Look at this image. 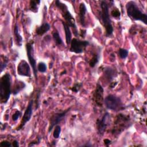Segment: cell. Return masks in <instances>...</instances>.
Returning a JSON list of instances; mask_svg holds the SVG:
<instances>
[{
  "instance_id": "19",
  "label": "cell",
  "mask_w": 147,
  "mask_h": 147,
  "mask_svg": "<svg viewBox=\"0 0 147 147\" xmlns=\"http://www.w3.org/2000/svg\"><path fill=\"white\" fill-rule=\"evenodd\" d=\"M40 3L39 0H31L29 3V9L34 13H36L38 11V6Z\"/></svg>"
},
{
  "instance_id": "12",
  "label": "cell",
  "mask_w": 147,
  "mask_h": 147,
  "mask_svg": "<svg viewBox=\"0 0 147 147\" xmlns=\"http://www.w3.org/2000/svg\"><path fill=\"white\" fill-rule=\"evenodd\" d=\"M17 73L19 75L30 77V68L29 64L25 60H21L17 66Z\"/></svg>"
},
{
  "instance_id": "11",
  "label": "cell",
  "mask_w": 147,
  "mask_h": 147,
  "mask_svg": "<svg viewBox=\"0 0 147 147\" xmlns=\"http://www.w3.org/2000/svg\"><path fill=\"white\" fill-rule=\"evenodd\" d=\"M93 99L95 104L99 107H102L103 100V88L101 85L97 84L93 95Z\"/></svg>"
},
{
  "instance_id": "25",
  "label": "cell",
  "mask_w": 147,
  "mask_h": 147,
  "mask_svg": "<svg viewBox=\"0 0 147 147\" xmlns=\"http://www.w3.org/2000/svg\"><path fill=\"white\" fill-rule=\"evenodd\" d=\"M61 133V127L60 125H56L55 127V129L53 131V136L55 138H58L60 136Z\"/></svg>"
},
{
  "instance_id": "7",
  "label": "cell",
  "mask_w": 147,
  "mask_h": 147,
  "mask_svg": "<svg viewBox=\"0 0 147 147\" xmlns=\"http://www.w3.org/2000/svg\"><path fill=\"white\" fill-rule=\"evenodd\" d=\"M69 51L75 53H82L84 52L86 48L89 45L90 42L87 40H80L74 38L71 41Z\"/></svg>"
},
{
  "instance_id": "14",
  "label": "cell",
  "mask_w": 147,
  "mask_h": 147,
  "mask_svg": "<svg viewBox=\"0 0 147 147\" xmlns=\"http://www.w3.org/2000/svg\"><path fill=\"white\" fill-rule=\"evenodd\" d=\"M25 86H26V84L24 82L16 80L15 84L13 86V88L12 90L13 94L14 95H16L22 90H23L25 87Z\"/></svg>"
},
{
  "instance_id": "1",
  "label": "cell",
  "mask_w": 147,
  "mask_h": 147,
  "mask_svg": "<svg viewBox=\"0 0 147 147\" xmlns=\"http://www.w3.org/2000/svg\"><path fill=\"white\" fill-rule=\"evenodd\" d=\"M11 77L9 73H6L0 80V100L2 103H6L10 98Z\"/></svg>"
},
{
  "instance_id": "6",
  "label": "cell",
  "mask_w": 147,
  "mask_h": 147,
  "mask_svg": "<svg viewBox=\"0 0 147 147\" xmlns=\"http://www.w3.org/2000/svg\"><path fill=\"white\" fill-rule=\"evenodd\" d=\"M26 49L27 57H28L29 62L32 68L35 79L36 80H37V67L36 64V61L34 57L33 41L32 40L26 43Z\"/></svg>"
},
{
  "instance_id": "5",
  "label": "cell",
  "mask_w": 147,
  "mask_h": 147,
  "mask_svg": "<svg viewBox=\"0 0 147 147\" xmlns=\"http://www.w3.org/2000/svg\"><path fill=\"white\" fill-rule=\"evenodd\" d=\"M104 103L106 107L111 110L118 111L122 107V102L121 99L114 95H108L104 100Z\"/></svg>"
},
{
  "instance_id": "10",
  "label": "cell",
  "mask_w": 147,
  "mask_h": 147,
  "mask_svg": "<svg viewBox=\"0 0 147 147\" xmlns=\"http://www.w3.org/2000/svg\"><path fill=\"white\" fill-rule=\"evenodd\" d=\"M110 119V115L109 113L106 112L100 119H98L96 124L98 131L99 134H103L106 130L107 126L109 125Z\"/></svg>"
},
{
  "instance_id": "20",
  "label": "cell",
  "mask_w": 147,
  "mask_h": 147,
  "mask_svg": "<svg viewBox=\"0 0 147 147\" xmlns=\"http://www.w3.org/2000/svg\"><path fill=\"white\" fill-rule=\"evenodd\" d=\"M99 60V53H94L92 55V58L90 60V62H89L90 66L92 68L94 67L96 65V64L98 63Z\"/></svg>"
},
{
  "instance_id": "15",
  "label": "cell",
  "mask_w": 147,
  "mask_h": 147,
  "mask_svg": "<svg viewBox=\"0 0 147 147\" xmlns=\"http://www.w3.org/2000/svg\"><path fill=\"white\" fill-rule=\"evenodd\" d=\"M50 28L51 25L48 23L45 22L36 28V33L39 36H42L46 33L50 29Z\"/></svg>"
},
{
  "instance_id": "27",
  "label": "cell",
  "mask_w": 147,
  "mask_h": 147,
  "mask_svg": "<svg viewBox=\"0 0 147 147\" xmlns=\"http://www.w3.org/2000/svg\"><path fill=\"white\" fill-rule=\"evenodd\" d=\"M22 115V113L19 111V110H17L16 111V112L13 114L12 115V119L14 121H16Z\"/></svg>"
},
{
  "instance_id": "8",
  "label": "cell",
  "mask_w": 147,
  "mask_h": 147,
  "mask_svg": "<svg viewBox=\"0 0 147 147\" xmlns=\"http://www.w3.org/2000/svg\"><path fill=\"white\" fill-rule=\"evenodd\" d=\"M71 108H68L67 110L61 111V112H58L56 113L53 115H52V117L50 118V122H49V126L48 127V132L50 133L53 128L57 125L59 122H60L65 117L67 113L69 111Z\"/></svg>"
},
{
  "instance_id": "9",
  "label": "cell",
  "mask_w": 147,
  "mask_h": 147,
  "mask_svg": "<svg viewBox=\"0 0 147 147\" xmlns=\"http://www.w3.org/2000/svg\"><path fill=\"white\" fill-rule=\"evenodd\" d=\"M33 99H32L29 102V104L24 114L20 126L17 128V130H21L22 128H23V127L25 125V124L30 121L33 113Z\"/></svg>"
},
{
  "instance_id": "2",
  "label": "cell",
  "mask_w": 147,
  "mask_h": 147,
  "mask_svg": "<svg viewBox=\"0 0 147 147\" xmlns=\"http://www.w3.org/2000/svg\"><path fill=\"white\" fill-rule=\"evenodd\" d=\"M126 9L127 16L131 19L136 21H140L144 23V24H147L146 14L143 13L140 10L134 1H129L126 5Z\"/></svg>"
},
{
  "instance_id": "29",
  "label": "cell",
  "mask_w": 147,
  "mask_h": 147,
  "mask_svg": "<svg viewBox=\"0 0 147 147\" xmlns=\"http://www.w3.org/2000/svg\"><path fill=\"white\" fill-rule=\"evenodd\" d=\"M0 145H1V146H7V147H10V146H11V143H10L9 141H6V140L2 141L1 142Z\"/></svg>"
},
{
  "instance_id": "31",
  "label": "cell",
  "mask_w": 147,
  "mask_h": 147,
  "mask_svg": "<svg viewBox=\"0 0 147 147\" xmlns=\"http://www.w3.org/2000/svg\"><path fill=\"white\" fill-rule=\"evenodd\" d=\"M104 143H105L106 146H109L111 144V141L110 140H109V139H105L104 140Z\"/></svg>"
},
{
  "instance_id": "22",
  "label": "cell",
  "mask_w": 147,
  "mask_h": 147,
  "mask_svg": "<svg viewBox=\"0 0 147 147\" xmlns=\"http://www.w3.org/2000/svg\"><path fill=\"white\" fill-rule=\"evenodd\" d=\"M8 62H9V59L7 56H1V63H0V67H1V72L6 67Z\"/></svg>"
},
{
  "instance_id": "13",
  "label": "cell",
  "mask_w": 147,
  "mask_h": 147,
  "mask_svg": "<svg viewBox=\"0 0 147 147\" xmlns=\"http://www.w3.org/2000/svg\"><path fill=\"white\" fill-rule=\"evenodd\" d=\"M87 12V8L85 5V4L83 2L80 3L79 5V20H80V23L81 25L83 27L86 26V21H85V18H86V14Z\"/></svg>"
},
{
  "instance_id": "34",
  "label": "cell",
  "mask_w": 147,
  "mask_h": 147,
  "mask_svg": "<svg viewBox=\"0 0 147 147\" xmlns=\"http://www.w3.org/2000/svg\"><path fill=\"white\" fill-rule=\"evenodd\" d=\"M117 82H113V83H111V84H113V85H111V86H110L111 88H113V87H114L117 85Z\"/></svg>"
},
{
  "instance_id": "16",
  "label": "cell",
  "mask_w": 147,
  "mask_h": 147,
  "mask_svg": "<svg viewBox=\"0 0 147 147\" xmlns=\"http://www.w3.org/2000/svg\"><path fill=\"white\" fill-rule=\"evenodd\" d=\"M115 70L113 69L112 68L107 67L105 68L104 71V76L106 79V80L107 82H111L114 77L115 76Z\"/></svg>"
},
{
  "instance_id": "3",
  "label": "cell",
  "mask_w": 147,
  "mask_h": 147,
  "mask_svg": "<svg viewBox=\"0 0 147 147\" xmlns=\"http://www.w3.org/2000/svg\"><path fill=\"white\" fill-rule=\"evenodd\" d=\"M100 6L101 9L100 16L102 21L103 25L105 29V35L107 37H110L113 34V28L109 16V6L105 1H101Z\"/></svg>"
},
{
  "instance_id": "33",
  "label": "cell",
  "mask_w": 147,
  "mask_h": 147,
  "mask_svg": "<svg viewBox=\"0 0 147 147\" xmlns=\"http://www.w3.org/2000/svg\"><path fill=\"white\" fill-rule=\"evenodd\" d=\"M81 37H84V36L86 33V30H81Z\"/></svg>"
},
{
  "instance_id": "24",
  "label": "cell",
  "mask_w": 147,
  "mask_h": 147,
  "mask_svg": "<svg viewBox=\"0 0 147 147\" xmlns=\"http://www.w3.org/2000/svg\"><path fill=\"white\" fill-rule=\"evenodd\" d=\"M37 71L40 72L44 73L47 71V65L44 62H40L37 64Z\"/></svg>"
},
{
  "instance_id": "18",
  "label": "cell",
  "mask_w": 147,
  "mask_h": 147,
  "mask_svg": "<svg viewBox=\"0 0 147 147\" xmlns=\"http://www.w3.org/2000/svg\"><path fill=\"white\" fill-rule=\"evenodd\" d=\"M14 33L16 37V39L17 41V45L19 47H21L22 45V36L20 35L19 31H18V27L17 24L15 25L14 26Z\"/></svg>"
},
{
  "instance_id": "26",
  "label": "cell",
  "mask_w": 147,
  "mask_h": 147,
  "mask_svg": "<svg viewBox=\"0 0 147 147\" xmlns=\"http://www.w3.org/2000/svg\"><path fill=\"white\" fill-rule=\"evenodd\" d=\"M82 83H76L71 88V90L75 92H77L81 88V87L82 86Z\"/></svg>"
},
{
  "instance_id": "17",
  "label": "cell",
  "mask_w": 147,
  "mask_h": 147,
  "mask_svg": "<svg viewBox=\"0 0 147 147\" xmlns=\"http://www.w3.org/2000/svg\"><path fill=\"white\" fill-rule=\"evenodd\" d=\"M62 24L63 25V28L64 29L65 34V39H66V43L68 45L72 40V33L71 32L70 27L64 21H62Z\"/></svg>"
},
{
  "instance_id": "4",
  "label": "cell",
  "mask_w": 147,
  "mask_h": 147,
  "mask_svg": "<svg viewBox=\"0 0 147 147\" xmlns=\"http://www.w3.org/2000/svg\"><path fill=\"white\" fill-rule=\"evenodd\" d=\"M55 5L61 11V14L65 20V22L69 27L72 28L74 34L76 37L78 36L79 34H78V31L77 27L76 25L75 20L74 17L71 14V13L68 10V8H67V6H66V5L62 3L60 1L57 0L55 1Z\"/></svg>"
},
{
  "instance_id": "23",
  "label": "cell",
  "mask_w": 147,
  "mask_h": 147,
  "mask_svg": "<svg viewBox=\"0 0 147 147\" xmlns=\"http://www.w3.org/2000/svg\"><path fill=\"white\" fill-rule=\"evenodd\" d=\"M129 52L127 49L124 48H120L118 50V55L121 59H124L127 57Z\"/></svg>"
},
{
  "instance_id": "21",
  "label": "cell",
  "mask_w": 147,
  "mask_h": 147,
  "mask_svg": "<svg viewBox=\"0 0 147 147\" xmlns=\"http://www.w3.org/2000/svg\"><path fill=\"white\" fill-rule=\"evenodd\" d=\"M52 36H53L54 41L57 45H61V44H63V41L57 31L53 32L52 34Z\"/></svg>"
},
{
  "instance_id": "28",
  "label": "cell",
  "mask_w": 147,
  "mask_h": 147,
  "mask_svg": "<svg viewBox=\"0 0 147 147\" xmlns=\"http://www.w3.org/2000/svg\"><path fill=\"white\" fill-rule=\"evenodd\" d=\"M111 14L114 18H119V17H120V16H121L120 11H119V10L118 9H113L111 11Z\"/></svg>"
},
{
  "instance_id": "30",
  "label": "cell",
  "mask_w": 147,
  "mask_h": 147,
  "mask_svg": "<svg viewBox=\"0 0 147 147\" xmlns=\"http://www.w3.org/2000/svg\"><path fill=\"white\" fill-rule=\"evenodd\" d=\"M40 142V138H38V141H32V142H31L29 145H28V146H33V145H34L35 144H36L37 143L36 142Z\"/></svg>"
},
{
  "instance_id": "32",
  "label": "cell",
  "mask_w": 147,
  "mask_h": 147,
  "mask_svg": "<svg viewBox=\"0 0 147 147\" xmlns=\"http://www.w3.org/2000/svg\"><path fill=\"white\" fill-rule=\"evenodd\" d=\"M12 145L14 147H18L19 146V144H18V142L17 141V140H14L13 141V143H12Z\"/></svg>"
}]
</instances>
